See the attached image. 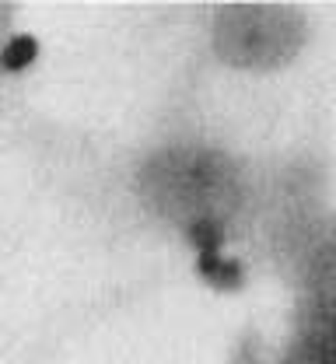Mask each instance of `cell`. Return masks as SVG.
Masks as SVG:
<instances>
[{
	"label": "cell",
	"mask_w": 336,
	"mask_h": 364,
	"mask_svg": "<svg viewBox=\"0 0 336 364\" xmlns=\"http://www.w3.org/2000/svg\"><path fill=\"white\" fill-rule=\"evenodd\" d=\"M56 168L102 228L179 249L186 263L242 252L259 207L266 154L175 109L144 134L95 144L49 130ZM256 270V267H252Z\"/></svg>",
	"instance_id": "6da1fadb"
},
{
	"label": "cell",
	"mask_w": 336,
	"mask_h": 364,
	"mask_svg": "<svg viewBox=\"0 0 336 364\" xmlns=\"http://www.w3.org/2000/svg\"><path fill=\"white\" fill-rule=\"evenodd\" d=\"M183 18L186 70L193 77L277 81L298 70L319 43V18L301 4H200Z\"/></svg>",
	"instance_id": "7a4b0ae2"
},
{
	"label": "cell",
	"mask_w": 336,
	"mask_h": 364,
	"mask_svg": "<svg viewBox=\"0 0 336 364\" xmlns=\"http://www.w3.org/2000/svg\"><path fill=\"white\" fill-rule=\"evenodd\" d=\"M228 364H336V284L284 294L273 340L245 336L232 347Z\"/></svg>",
	"instance_id": "3957f363"
},
{
	"label": "cell",
	"mask_w": 336,
	"mask_h": 364,
	"mask_svg": "<svg viewBox=\"0 0 336 364\" xmlns=\"http://www.w3.org/2000/svg\"><path fill=\"white\" fill-rule=\"evenodd\" d=\"M43 60L39 39L25 28L21 7L0 4V123L18 105V95L28 85Z\"/></svg>",
	"instance_id": "277c9868"
}]
</instances>
